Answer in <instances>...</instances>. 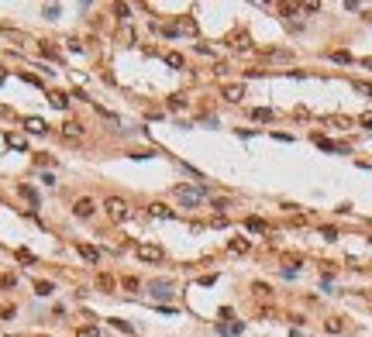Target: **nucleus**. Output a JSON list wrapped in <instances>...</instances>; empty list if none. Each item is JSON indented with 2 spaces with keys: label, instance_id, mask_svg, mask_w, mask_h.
<instances>
[{
  "label": "nucleus",
  "instance_id": "1",
  "mask_svg": "<svg viewBox=\"0 0 372 337\" xmlns=\"http://www.w3.org/2000/svg\"><path fill=\"white\" fill-rule=\"evenodd\" d=\"M207 193H210L207 186H179V190H176V196H179V203H183V207H197Z\"/></svg>",
  "mask_w": 372,
  "mask_h": 337
},
{
  "label": "nucleus",
  "instance_id": "2",
  "mask_svg": "<svg viewBox=\"0 0 372 337\" xmlns=\"http://www.w3.org/2000/svg\"><path fill=\"white\" fill-rule=\"evenodd\" d=\"M103 213L114 220V224H121V220L128 217V203H124L121 196H107V200H103Z\"/></svg>",
  "mask_w": 372,
  "mask_h": 337
},
{
  "label": "nucleus",
  "instance_id": "3",
  "mask_svg": "<svg viewBox=\"0 0 372 337\" xmlns=\"http://www.w3.org/2000/svg\"><path fill=\"white\" fill-rule=\"evenodd\" d=\"M220 96H224L228 103H241L245 100V86L241 83H224V86H220Z\"/></svg>",
  "mask_w": 372,
  "mask_h": 337
},
{
  "label": "nucleus",
  "instance_id": "4",
  "mask_svg": "<svg viewBox=\"0 0 372 337\" xmlns=\"http://www.w3.org/2000/svg\"><path fill=\"white\" fill-rule=\"evenodd\" d=\"M138 258L159 265V261H162V248H159V244H138Z\"/></svg>",
  "mask_w": 372,
  "mask_h": 337
},
{
  "label": "nucleus",
  "instance_id": "5",
  "mask_svg": "<svg viewBox=\"0 0 372 337\" xmlns=\"http://www.w3.org/2000/svg\"><path fill=\"white\" fill-rule=\"evenodd\" d=\"M72 210H76V217H83V220H86V217H93L97 203H93L90 196H80V200H76V207H72Z\"/></svg>",
  "mask_w": 372,
  "mask_h": 337
},
{
  "label": "nucleus",
  "instance_id": "6",
  "mask_svg": "<svg viewBox=\"0 0 372 337\" xmlns=\"http://www.w3.org/2000/svg\"><path fill=\"white\" fill-rule=\"evenodd\" d=\"M24 131H28V134H45L49 124H45L42 117H24Z\"/></svg>",
  "mask_w": 372,
  "mask_h": 337
},
{
  "label": "nucleus",
  "instance_id": "7",
  "mask_svg": "<svg viewBox=\"0 0 372 337\" xmlns=\"http://www.w3.org/2000/svg\"><path fill=\"white\" fill-rule=\"evenodd\" d=\"M83 134V124L80 121H66L62 124V138H80Z\"/></svg>",
  "mask_w": 372,
  "mask_h": 337
},
{
  "label": "nucleus",
  "instance_id": "8",
  "mask_svg": "<svg viewBox=\"0 0 372 337\" xmlns=\"http://www.w3.org/2000/svg\"><path fill=\"white\" fill-rule=\"evenodd\" d=\"M49 100H52V107H59V110H66V107H69V93H62V90H52V93H49Z\"/></svg>",
  "mask_w": 372,
  "mask_h": 337
},
{
  "label": "nucleus",
  "instance_id": "9",
  "mask_svg": "<svg viewBox=\"0 0 372 337\" xmlns=\"http://www.w3.org/2000/svg\"><path fill=\"white\" fill-rule=\"evenodd\" d=\"M76 255H80V258H86V261H100V251H97V248H90V244H76Z\"/></svg>",
  "mask_w": 372,
  "mask_h": 337
},
{
  "label": "nucleus",
  "instance_id": "10",
  "mask_svg": "<svg viewBox=\"0 0 372 337\" xmlns=\"http://www.w3.org/2000/svg\"><path fill=\"white\" fill-rule=\"evenodd\" d=\"M169 289H172V282H166V279H162V282H159V279L152 282V296H155V299H166Z\"/></svg>",
  "mask_w": 372,
  "mask_h": 337
},
{
  "label": "nucleus",
  "instance_id": "11",
  "mask_svg": "<svg viewBox=\"0 0 372 337\" xmlns=\"http://www.w3.org/2000/svg\"><path fill=\"white\" fill-rule=\"evenodd\" d=\"M245 227H248L252 234H266V231H269V227H266V220H258V217H248V220H245Z\"/></svg>",
  "mask_w": 372,
  "mask_h": 337
},
{
  "label": "nucleus",
  "instance_id": "12",
  "mask_svg": "<svg viewBox=\"0 0 372 337\" xmlns=\"http://www.w3.org/2000/svg\"><path fill=\"white\" fill-rule=\"evenodd\" d=\"M228 248H231L235 255H245V251L252 248V241H248V238H231V244H228Z\"/></svg>",
  "mask_w": 372,
  "mask_h": 337
},
{
  "label": "nucleus",
  "instance_id": "13",
  "mask_svg": "<svg viewBox=\"0 0 372 337\" xmlns=\"http://www.w3.org/2000/svg\"><path fill=\"white\" fill-rule=\"evenodd\" d=\"M114 286H118V282H114V275H107V272L97 279V289H103V292H114Z\"/></svg>",
  "mask_w": 372,
  "mask_h": 337
},
{
  "label": "nucleus",
  "instance_id": "14",
  "mask_svg": "<svg viewBox=\"0 0 372 337\" xmlns=\"http://www.w3.org/2000/svg\"><path fill=\"white\" fill-rule=\"evenodd\" d=\"M7 144H11V148H14V152H24V148H28V141H24V138H21V134H14V131H11V134H7Z\"/></svg>",
  "mask_w": 372,
  "mask_h": 337
},
{
  "label": "nucleus",
  "instance_id": "15",
  "mask_svg": "<svg viewBox=\"0 0 372 337\" xmlns=\"http://www.w3.org/2000/svg\"><path fill=\"white\" fill-rule=\"evenodd\" d=\"M217 330H220V334H228V337H235V334L245 330V323H217Z\"/></svg>",
  "mask_w": 372,
  "mask_h": 337
},
{
  "label": "nucleus",
  "instance_id": "16",
  "mask_svg": "<svg viewBox=\"0 0 372 337\" xmlns=\"http://www.w3.org/2000/svg\"><path fill=\"white\" fill-rule=\"evenodd\" d=\"M252 117H255V121H272V110H269V107H255Z\"/></svg>",
  "mask_w": 372,
  "mask_h": 337
},
{
  "label": "nucleus",
  "instance_id": "17",
  "mask_svg": "<svg viewBox=\"0 0 372 337\" xmlns=\"http://www.w3.org/2000/svg\"><path fill=\"white\" fill-rule=\"evenodd\" d=\"M148 213H152V217H172V210L162 207V203H152V207H148Z\"/></svg>",
  "mask_w": 372,
  "mask_h": 337
},
{
  "label": "nucleus",
  "instance_id": "18",
  "mask_svg": "<svg viewBox=\"0 0 372 337\" xmlns=\"http://www.w3.org/2000/svg\"><path fill=\"white\" fill-rule=\"evenodd\" d=\"M327 124H331V128H352V121L341 117V114H338V117H327Z\"/></svg>",
  "mask_w": 372,
  "mask_h": 337
},
{
  "label": "nucleus",
  "instance_id": "19",
  "mask_svg": "<svg viewBox=\"0 0 372 337\" xmlns=\"http://www.w3.org/2000/svg\"><path fill=\"white\" fill-rule=\"evenodd\" d=\"M17 261H24V265H34V255L28 248H17Z\"/></svg>",
  "mask_w": 372,
  "mask_h": 337
},
{
  "label": "nucleus",
  "instance_id": "20",
  "mask_svg": "<svg viewBox=\"0 0 372 337\" xmlns=\"http://www.w3.org/2000/svg\"><path fill=\"white\" fill-rule=\"evenodd\" d=\"M166 62H169L172 69H183V55H179V52H169V55H166Z\"/></svg>",
  "mask_w": 372,
  "mask_h": 337
},
{
  "label": "nucleus",
  "instance_id": "21",
  "mask_svg": "<svg viewBox=\"0 0 372 337\" xmlns=\"http://www.w3.org/2000/svg\"><path fill=\"white\" fill-rule=\"evenodd\" d=\"M34 292H38V296H49V292H55V289H52V282H34Z\"/></svg>",
  "mask_w": 372,
  "mask_h": 337
},
{
  "label": "nucleus",
  "instance_id": "22",
  "mask_svg": "<svg viewBox=\"0 0 372 337\" xmlns=\"http://www.w3.org/2000/svg\"><path fill=\"white\" fill-rule=\"evenodd\" d=\"M296 11H300V7H296V4H279V14H283V17H293Z\"/></svg>",
  "mask_w": 372,
  "mask_h": 337
},
{
  "label": "nucleus",
  "instance_id": "23",
  "mask_svg": "<svg viewBox=\"0 0 372 337\" xmlns=\"http://www.w3.org/2000/svg\"><path fill=\"white\" fill-rule=\"evenodd\" d=\"M76 337H100V330H97V327H80Z\"/></svg>",
  "mask_w": 372,
  "mask_h": 337
},
{
  "label": "nucleus",
  "instance_id": "24",
  "mask_svg": "<svg viewBox=\"0 0 372 337\" xmlns=\"http://www.w3.org/2000/svg\"><path fill=\"white\" fill-rule=\"evenodd\" d=\"M21 196H24L28 203H38V196H34V190H31V186H21Z\"/></svg>",
  "mask_w": 372,
  "mask_h": 337
},
{
  "label": "nucleus",
  "instance_id": "25",
  "mask_svg": "<svg viewBox=\"0 0 372 337\" xmlns=\"http://www.w3.org/2000/svg\"><path fill=\"white\" fill-rule=\"evenodd\" d=\"M324 327H327V330H331V334H341V327H345V323H341V320H338V317H334V320H327V323H324Z\"/></svg>",
  "mask_w": 372,
  "mask_h": 337
},
{
  "label": "nucleus",
  "instance_id": "26",
  "mask_svg": "<svg viewBox=\"0 0 372 337\" xmlns=\"http://www.w3.org/2000/svg\"><path fill=\"white\" fill-rule=\"evenodd\" d=\"M121 286H124L128 292H135V289H138V279H135V275H128V279H121Z\"/></svg>",
  "mask_w": 372,
  "mask_h": 337
},
{
  "label": "nucleus",
  "instance_id": "27",
  "mask_svg": "<svg viewBox=\"0 0 372 337\" xmlns=\"http://www.w3.org/2000/svg\"><path fill=\"white\" fill-rule=\"evenodd\" d=\"M252 292H255V296H269V286H266V282H255Z\"/></svg>",
  "mask_w": 372,
  "mask_h": 337
},
{
  "label": "nucleus",
  "instance_id": "28",
  "mask_svg": "<svg viewBox=\"0 0 372 337\" xmlns=\"http://www.w3.org/2000/svg\"><path fill=\"white\" fill-rule=\"evenodd\" d=\"M321 238H324V241H334V238H338V231H334V227H321Z\"/></svg>",
  "mask_w": 372,
  "mask_h": 337
},
{
  "label": "nucleus",
  "instance_id": "29",
  "mask_svg": "<svg viewBox=\"0 0 372 337\" xmlns=\"http://www.w3.org/2000/svg\"><path fill=\"white\" fill-rule=\"evenodd\" d=\"M358 124H362V128H372V110H365V114L358 117Z\"/></svg>",
  "mask_w": 372,
  "mask_h": 337
},
{
  "label": "nucleus",
  "instance_id": "30",
  "mask_svg": "<svg viewBox=\"0 0 372 337\" xmlns=\"http://www.w3.org/2000/svg\"><path fill=\"white\" fill-rule=\"evenodd\" d=\"M114 11H118V17H121V21H124V17H128V14H131V7H128V4H118V7H114Z\"/></svg>",
  "mask_w": 372,
  "mask_h": 337
},
{
  "label": "nucleus",
  "instance_id": "31",
  "mask_svg": "<svg viewBox=\"0 0 372 337\" xmlns=\"http://www.w3.org/2000/svg\"><path fill=\"white\" fill-rule=\"evenodd\" d=\"M169 110H183V96H169Z\"/></svg>",
  "mask_w": 372,
  "mask_h": 337
},
{
  "label": "nucleus",
  "instance_id": "32",
  "mask_svg": "<svg viewBox=\"0 0 372 337\" xmlns=\"http://www.w3.org/2000/svg\"><path fill=\"white\" fill-rule=\"evenodd\" d=\"M355 90H358L362 96H372V86H369V83H355Z\"/></svg>",
  "mask_w": 372,
  "mask_h": 337
},
{
  "label": "nucleus",
  "instance_id": "33",
  "mask_svg": "<svg viewBox=\"0 0 372 337\" xmlns=\"http://www.w3.org/2000/svg\"><path fill=\"white\" fill-rule=\"evenodd\" d=\"M331 59H334V62H352V55H348V52H334Z\"/></svg>",
  "mask_w": 372,
  "mask_h": 337
},
{
  "label": "nucleus",
  "instance_id": "34",
  "mask_svg": "<svg viewBox=\"0 0 372 337\" xmlns=\"http://www.w3.org/2000/svg\"><path fill=\"white\" fill-rule=\"evenodd\" d=\"M45 17H59V4H49L45 7Z\"/></svg>",
  "mask_w": 372,
  "mask_h": 337
},
{
  "label": "nucleus",
  "instance_id": "35",
  "mask_svg": "<svg viewBox=\"0 0 372 337\" xmlns=\"http://www.w3.org/2000/svg\"><path fill=\"white\" fill-rule=\"evenodd\" d=\"M4 80H7V69H4V65H0V83H4Z\"/></svg>",
  "mask_w": 372,
  "mask_h": 337
}]
</instances>
